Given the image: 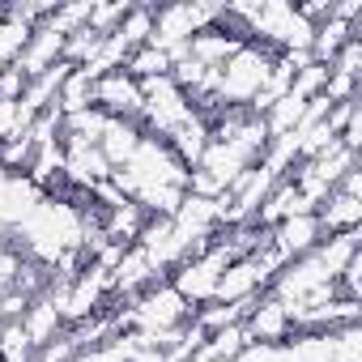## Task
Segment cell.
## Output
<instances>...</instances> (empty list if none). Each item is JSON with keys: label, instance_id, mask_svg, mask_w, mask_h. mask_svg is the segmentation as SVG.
Instances as JSON below:
<instances>
[{"label": "cell", "instance_id": "1", "mask_svg": "<svg viewBox=\"0 0 362 362\" xmlns=\"http://www.w3.org/2000/svg\"><path fill=\"white\" fill-rule=\"evenodd\" d=\"M277 52L264 47V43H243L222 69H218V103L222 107H252V98L260 94V86L269 81V69H273Z\"/></svg>", "mask_w": 362, "mask_h": 362}, {"label": "cell", "instance_id": "2", "mask_svg": "<svg viewBox=\"0 0 362 362\" xmlns=\"http://www.w3.org/2000/svg\"><path fill=\"white\" fill-rule=\"evenodd\" d=\"M230 260H235V252L214 235V243H209L201 256L184 260V264L170 273V286L179 290V298H184V303L197 311L201 303H214V290H218V281H222V273H226Z\"/></svg>", "mask_w": 362, "mask_h": 362}, {"label": "cell", "instance_id": "3", "mask_svg": "<svg viewBox=\"0 0 362 362\" xmlns=\"http://www.w3.org/2000/svg\"><path fill=\"white\" fill-rule=\"evenodd\" d=\"M128 320H132L136 332L158 337V332H179V328L192 320V307L179 298V290L170 281H153L149 290H141L128 303Z\"/></svg>", "mask_w": 362, "mask_h": 362}, {"label": "cell", "instance_id": "4", "mask_svg": "<svg viewBox=\"0 0 362 362\" xmlns=\"http://www.w3.org/2000/svg\"><path fill=\"white\" fill-rule=\"evenodd\" d=\"M222 9H205V5H166V9H153V30H149V47L158 52H184L192 35H201L205 26L218 22Z\"/></svg>", "mask_w": 362, "mask_h": 362}, {"label": "cell", "instance_id": "5", "mask_svg": "<svg viewBox=\"0 0 362 362\" xmlns=\"http://www.w3.org/2000/svg\"><path fill=\"white\" fill-rule=\"evenodd\" d=\"M141 103H145V98H141V81L128 77L124 69H115V73H107V77L94 81V107H98L107 119H132V124H136Z\"/></svg>", "mask_w": 362, "mask_h": 362}, {"label": "cell", "instance_id": "6", "mask_svg": "<svg viewBox=\"0 0 362 362\" xmlns=\"http://www.w3.org/2000/svg\"><path fill=\"white\" fill-rule=\"evenodd\" d=\"M60 60H64V35H60L52 22H39V26L30 30L26 47H22V56H18L13 64H18L22 77L30 81V77H43L47 69H56Z\"/></svg>", "mask_w": 362, "mask_h": 362}, {"label": "cell", "instance_id": "7", "mask_svg": "<svg viewBox=\"0 0 362 362\" xmlns=\"http://www.w3.org/2000/svg\"><path fill=\"white\" fill-rule=\"evenodd\" d=\"M247 328V341H260V345H281L290 337V315H286V303H277L273 294H260L256 307L247 311L243 320Z\"/></svg>", "mask_w": 362, "mask_h": 362}, {"label": "cell", "instance_id": "8", "mask_svg": "<svg viewBox=\"0 0 362 362\" xmlns=\"http://www.w3.org/2000/svg\"><path fill=\"white\" fill-rule=\"evenodd\" d=\"M315 243H324L315 214H294V218H286V222H277V226H273V247H277L286 260L307 256Z\"/></svg>", "mask_w": 362, "mask_h": 362}, {"label": "cell", "instance_id": "9", "mask_svg": "<svg viewBox=\"0 0 362 362\" xmlns=\"http://www.w3.org/2000/svg\"><path fill=\"white\" fill-rule=\"evenodd\" d=\"M358 218H362V201H358V197H345V192H328V201L315 209L320 235H345V230H358Z\"/></svg>", "mask_w": 362, "mask_h": 362}, {"label": "cell", "instance_id": "10", "mask_svg": "<svg viewBox=\"0 0 362 362\" xmlns=\"http://www.w3.org/2000/svg\"><path fill=\"white\" fill-rule=\"evenodd\" d=\"M141 128L132 124V119H107V132H103V141H98V149H103V158L111 162V170H119L132 153H136V145H141Z\"/></svg>", "mask_w": 362, "mask_h": 362}, {"label": "cell", "instance_id": "11", "mask_svg": "<svg viewBox=\"0 0 362 362\" xmlns=\"http://www.w3.org/2000/svg\"><path fill=\"white\" fill-rule=\"evenodd\" d=\"M22 328H26L30 345L43 349V345H52L56 332L64 328V315H60V307H56L52 298H39V303H30V307L22 311Z\"/></svg>", "mask_w": 362, "mask_h": 362}, {"label": "cell", "instance_id": "12", "mask_svg": "<svg viewBox=\"0 0 362 362\" xmlns=\"http://www.w3.org/2000/svg\"><path fill=\"white\" fill-rule=\"evenodd\" d=\"M56 107H60V115H77V111L94 107V77L86 69H73L56 94Z\"/></svg>", "mask_w": 362, "mask_h": 362}, {"label": "cell", "instance_id": "13", "mask_svg": "<svg viewBox=\"0 0 362 362\" xmlns=\"http://www.w3.org/2000/svg\"><path fill=\"white\" fill-rule=\"evenodd\" d=\"M124 73H128V77H136V81H153V77H170V56L145 43V47H136V52L128 56V64H124Z\"/></svg>", "mask_w": 362, "mask_h": 362}, {"label": "cell", "instance_id": "14", "mask_svg": "<svg viewBox=\"0 0 362 362\" xmlns=\"http://www.w3.org/2000/svg\"><path fill=\"white\" fill-rule=\"evenodd\" d=\"M332 362H362V337H358V324L332 328Z\"/></svg>", "mask_w": 362, "mask_h": 362}, {"label": "cell", "instance_id": "15", "mask_svg": "<svg viewBox=\"0 0 362 362\" xmlns=\"http://www.w3.org/2000/svg\"><path fill=\"white\" fill-rule=\"evenodd\" d=\"M5 235H9V226H0V243H5Z\"/></svg>", "mask_w": 362, "mask_h": 362}]
</instances>
